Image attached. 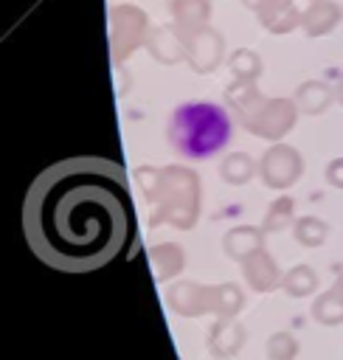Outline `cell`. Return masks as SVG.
Segmentation results:
<instances>
[{
	"mask_svg": "<svg viewBox=\"0 0 343 360\" xmlns=\"http://www.w3.org/2000/svg\"><path fill=\"white\" fill-rule=\"evenodd\" d=\"M132 228L129 183L121 163L67 158L28 188L22 231L37 259L65 273H90L112 262Z\"/></svg>",
	"mask_w": 343,
	"mask_h": 360,
	"instance_id": "obj_1",
	"label": "cell"
},
{
	"mask_svg": "<svg viewBox=\"0 0 343 360\" xmlns=\"http://www.w3.org/2000/svg\"><path fill=\"white\" fill-rule=\"evenodd\" d=\"M169 135H172V146L180 155L191 160H202L228 143L231 121L222 107L208 101H191L174 110Z\"/></svg>",
	"mask_w": 343,
	"mask_h": 360,
	"instance_id": "obj_2",
	"label": "cell"
},
{
	"mask_svg": "<svg viewBox=\"0 0 343 360\" xmlns=\"http://www.w3.org/2000/svg\"><path fill=\"white\" fill-rule=\"evenodd\" d=\"M169 304L180 315H202L216 312L222 318L233 315L242 307V295L233 284L225 287H197V284H180L169 290Z\"/></svg>",
	"mask_w": 343,
	"mask_h": 360,
	"instance_id": "obj_3",
	"label": "cell"
},
{
	"mask_svg": "<svg viewBox=\"0 0 343 360\" xmlns=\"http://www.w3.org/2000/svg\"><path fill=\"white\" fill-rule=\"evenodd\" d=\"M245 343V329L233 321H216L208 332V349L214 357H233Z\"/></svg>",
	"mask_w": 343,
	"mask_h": 360,
	"instance_id": "obj_4",
	"label": "cell"
},
{
	"mask_svg": "<svg viewBox=\"0 0 343 360\" xmlns=\"http://www.w3.org/2000/svg\"><path fill=\"white\" fill-rule=\"evenodd\" d=\"M245 276H247V284H250L253 290H259V292L273 290V287L278 284V270H276L273 259H270L267 253H261V250H259L256 256L247 259V264H245Z\"/></svg>",
	"mask_w": 343,
	"mask_h": 360,
	"instance_id": "obj_5",
	"label": "cell"
},
{
	"mask_svg": "<svg viewBox=\"0 0 343 360\" xmlns=\"http://www.w3.org/2000/svg\"><path fill=\"white\" fill-rule=\"evenodd\" d=\"M312 315H315V321H321V323H326V326H335V323L343 321V301H340L335 292H326V295H321V298L315 301Z\"/></svg>",
	"mask_w": 343,
	"mask_h": 360,
	"instance_id": "obj_6",
	"label": "cell"
},
{
	"mask_svg": "<svg viewBox=\"0 0 343 360\" xmlns=\"http://www.w3.org/2000/svg\"><path fill=\"white\" fill-rule=\"evenodd\" d=\"M298 354V340L290 332H276L267 340V357L270 360H295Z\"/></svg>",
	"mask_w": 343,
	"mask_h": 360,
	"instance_id": "obj_7",
	"label": "cell"
},
{
	"mask_svg": "<svg viewBox=\"0 0 343 360\" xmlns=\"http://www.w3.org/2000/svg\"><path fill=\"white\" fill-rule=\"evenodd\" d=\"M284 290L290 295H309L315 290V273L309 267H295L292 273H287L284 278Z\"/></svg>",
	"mask_w": 343,
	"mask_h": 360,
	"instance_id": "obj_8",
	"label": "cell"
},
{
	"mask_svg": "<svg viewBox=\"0 0 343 360\" xmlns=\"http://www.w3.org/2000/svg\"><path fill=\"white\" fill-rule=\"evenodd\" d=\"M332 292H335V295H337V298H340V301H343V276H340V278H337V284H335V287H332Z\"/></svg>",
	"mask_w": 343,
	"mask_h": 360,
	"instance_id": "obj_9",
	"label": "cell"
}]
</instances>
